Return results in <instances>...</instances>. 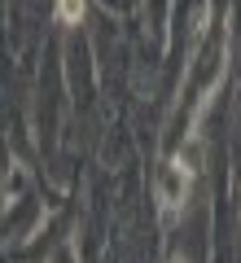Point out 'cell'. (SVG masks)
Segmentation results:
<instances>
[{
    "instance_id": "cell-3",
    "label": "cell",
    "mask_w": 241,
    "mask_h": 263,
    "mask_svg": "<svg viewBox=\"0 0 241 263\" xmlns=\"http://www.w3.org/2000/svg\"><path fill=\"white\" fill-rule=\"evenodd\" d=\"M171 263H184V259H171Z\"/></svg>"
},
{
    "instance_id": "cell-1",
    "label": "cell",
    "mask_w": 241,
    "mask_h": 263,
    "mask_svg": "<svg viewBox=\"0 0 241 263\" xmlns=\"http://www.w3.org/2000/svg\"><path fill=\"white\" fill-rule=\"evenodd\" d=\"M189 162L176 158L162 167V176H158V202H162V211H180L184 206V197H189Z\"/></svg>"
},
{
    "instance_id": "cell-2",
    "label": "cell",
    "mask_w": 241,
    "mask_h": 263,
    "mask_svg": "<svg viewBox=\"0 0 241 263\" xmlns=\"http://www.w3.org/2000/svg\"><path fill=\"white\" fill-rule=\"evenodd\" d=\"M57 18L62 22H79L84 18V0H57Z\"/></svg>"
}]
</instances>
